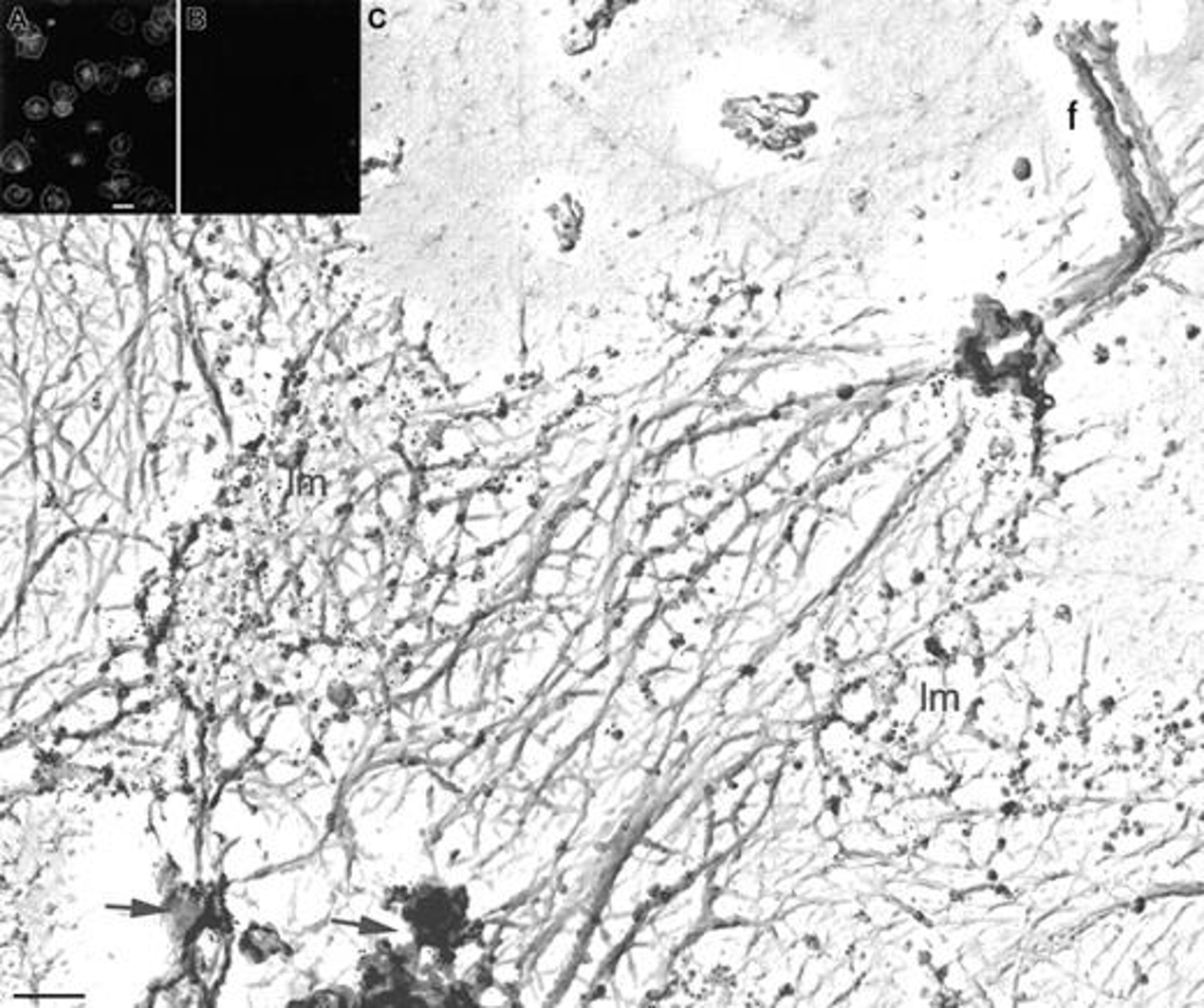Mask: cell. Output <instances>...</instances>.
I'll return each mask as SVG.
<instances>
[{
    "mask_svg": "<svg viewBox=\"0 0 1204 1008\" xmlns=\"http://www.w3.org/2000/svg\"><path fill=\"white\" fill-rule=\"evenodd\" d=\"M596 35L598 33L591 21H575L565 30V51L567 54H583V51H588L593 47Z\"/></svg>",
    "mask_w": 1204,
    "mask_h": 1008,
    "instance_id": "19",
    "label": "cell"
},
{
    "mask_svg": "<svg viewBox=\"0 0 1204 1008\" xmlns=\"http://www.w3.org/2000/svg\"><path fill=\"white\" fill-rule=\"evenodd\" d=\"M820 527V513L813 506H804L795 511V514L790 517V524H787V533L786 540L797 550L799 554H806L808 545H811L813 535H816Z\"/></svg>",
    "mask_w": 1204,
    "mask_h": 1008,
    "instance_id": "12",
    "label": "cell"
},
{
    "mask_svg": "<svg viewBox=\"0 0 1204 1008\" xmlns=\"http://www.w3.org/2000/svg\"><path fill=\"white\" fill-rule=\"evenodd\" d=\"M19 154H24V151H21V146H12V149L5 151V159L3 160L12 159V162H9V165H5V167H9V170H21L24 165H28V156H19Z\"/></svg>",
    "mask_w": 1204,
    "mask_h": 1008,
    "instance_id": "23",
    "label": "cell"
},
{
    "mask_svg": "<svg viewBox=\"0 0 1204 1008\" xmlns=\"http://www.w3.org/2000/svg\"><path fill=\"white\" fill-rule=\"evenodd\" d=\"M699 684V672H683L676 668L670 670H656L654 675L649 677V686H646V696L651 698V702L662 707V710H670L675 707L676 702H683L693 691L697 689Z\"/></svg>",
    "mask_w": 1204,
    "mask_h": 1008,
    "instance_id": "8",
    "label": "cell"
},
{
    "mask_svg": "<svg viewBox=\"0 0 1204 1008\" xmlns=\"http://www.w3.org/2000/svg\"><path fill=\"white\" fill-rule=\"evenodd\" d=\"M693 533V519L683 511L681 503L662 506L656 511L654 519L646 524L641 548L644 550H670L681 545Z\"/></svg>",
    "mask_w": 1204,
    "mask_h": 1008,
    "instance_id": "5",
    "label": "cell"
},
{
    "mask_svg": "<svg viewBox=\"0 0 1204 1008\" xmlns=\"http://www.w3.org/2000/svg\"><path fill=\"white\" fill-rule=\"evenodd\" d=\"M741 501H744L746 511H749L750 517L762 519L767 517V514L781 511L783 501H786V495L767 485L765 480H760V482H753V485H749V492L741 496Z\"/></svg>",
    "mask_w": 1204,
    "mask_h": 1008,
    "instance_id": "13",
    "label": "cell"
},
{
    "mask_svg": "<svg viewBox=\"0 0 1204 1008\" xmlns=\"http://www.w3.org/2000/svg\"><path fill=\"white\" fill-rule=\"evenodd\" d=\"M971 522L972 517L966 511H950L948 514H945L940 527L935 529V533H938V540H940V548L950 554L956 552V550L969 540V535L972 532Z\"/></svg>",
    "mask_w": 1204,
    "mask_h": 1008,
    "instance_id": "14",
    "label": "cell"
},
{
    "mask_svg": "<svg viewBox=\"0 0 1204 1008\" xmlns=\"http://www.w3.org/2000/svg\"><path fill=\"white\" fill-rule=\"evenodd\" d=\"M948 800L959 816L996 813L1010 802V779L990 775V772L969 776V779H956L948 791Z\"/></svg>",
    "mask_w": 1204,
    "mask_h": 1008,
    "instance_id": "1",
    "label": "cell"
},
{
    "mask_svg": "<svg viewBox=\"0 0 1204 1008\" xmlns=\"http://www.w3.org/2000/svg\"><path fill=\"white\" fill-rule=\"evenodd\" d=\"M887 895L894 897L906 911L919 913V916H938L952 905L954 895L940 886L929 884L922 879H908L906 874H897V879L887 884Z\"/></svg>",
    "mask_w": 1204,
    "mask_h": 1008,
    "instance_id": "4",
    "label": "cell"
},
{
    "mask_svg": "<svg viewBox=\"0 0 1204 1008\" xmlns=\"http://www.w3.org/2000/svg\"><path fill=\"white\" fill-rule=\"evenodd\" d=\"M966 818H969V828H966L964 844L971 865L987 868L1003 844V821H998L996 813H975Z\"/></svg>",
    "mask_w": 1204,
    "mask_h": 1008,
    "instance_id": "6",
    "label": "cell"
},
{
    "mask_svg": "<svg viewBox=\"0 0 1204 1008\" xmlns=\"http://www.w3.org/2000/svg\"><path fill=\"white\" fill-rule=\"evenodd\" d=\"M612 543H614L612 524L598 522V519H596V524L591 527V532L583 535V540L580 543V548H577V552H580V556H588V559H593V561H601V559H604V556L609 554V550H612Z\"/></svg>",
    "mask_w": 1204,
    "mask_h": 1008,
    "instance_id": "18",
    "label": "cell"
},
{
    "mask_svg": "<svg viewBox=\"0 0 1204 1008\" xmlns=\"http://www.w3.org/2000/svg\"><path fill=\"white\" fill-rule=\"evenodd\" d=\"M614 485H617V461L602 459L596 469L588 471L586 480H582L580 492H577V501L596 511L601 498L607 495Z\"/></svg>",
    "mask_w": 1204,
    "mask_h": 1008,
    "instance_id": "10",
    "label": "cell"
},
{
    "mask_svg": "<svg viewBox=\"0 0 1204 1008\" xmlns=\"http://www.w3.org/2000/svg\"><path fill=\"white\" fill-rule=\"evenodd\" d=\"M864 911L866 918L878 927H892L903 918H908L906 909L890 895H874L871 900H866Z\"/></svg>",
    "mask_w": 1204,
    "mask_h": 1008,
    "instance_id": "17",
    "label": "cell"
},
{
    "mask_svg": "<svg viewBox=\"0 0 1204 1008\" xmlns=\"http://www.w3.org/2000/svg\"><path fill=\"white\" fill-rule=\"evenodd\" d=\"M565 582H567V570L543 566V570L535 575L533 591L538 593V596H561V593H565Z\"/></svg>",
    "mask_w": 1204,
    "mask_h": 1008,
    "instance_id": "21",
    "label": "cell"
},
{
    "mask_svg": "<svg viewBox=\"0 0 1204 1008\" xmlns=\"http://www.w3.org/2000/svg\"><path fill=\"white\" fill-rule=\"evenodd\" d=\"M593 524H596V513H593V508L583 506V503H575V506L564 511V514L559 517V522H556L554 535H551V550H554V552H570V550H577L583 540V535L591 532Z\"/></svg>",
    "mask_w": 1204,
    "mask_h": 1008,
    "instance_id": "9",
    "label": "cell"
},
{
    "mask_svg": "<svg viewBox=\"0 0 1204 1008\" xmlns=\"http://www.w3.org/2000/svg\"><path fill=\"white\" fill-rule=\"evenodd\" d=\"M802 556L804 554H799L797 550L787 543V540L778 545L776 552L771 554L769 564H767L771 577H774L776 587H790L792 582L797 580L799 570H802Z\"/></svg>",
    "mask_w": 1204,
    "mask_h": 1008,
    "instance_id": "15",
    "label": "cell"
},
{
    "mask_svg": "<svg viewBox=\"0 0 1204 1008\" xmlns=\"http://www.w3.org/2000/svg\"><path fill=\"white\" fill-rule=\"evenodd\" d=\"M755 693H758V689H755L753 677L741 675L739 672L732 680V684L720 696V712L728 719L741 717V714H746L755 705Z\"/></svg>",
    "mask_w": 1204,
    "mask_h": 1008,
    "instance_id": "11",
    "label": "cell"
},
{
    "mask_svg": "<svg viewBox=\"0 0 1204 1008\" xmlns=\"http://www.w3.org/2000/svg\"><path fill=\"white\" fill-rule=\"evenodd\" d=\"M737 839H739L737 826H734L732 821H728V818H723V821H720L712 831V837H709V844H707L709 855L728 853V850L737 844Z\"/></svg>",
    "mask_w": 1204,
    "mask_h": 1008,
    "instance_id": "22",
    "label": "cell"
},
{
    "mask_svg": "<svg viewBox=\"0 0 1204 1008\" xmlns=\"http://www.w3.org/2000/svg\"><path fill=\"white\" fill-rule=\"evenodd\" d=\"M46 112H49V107H46L45 100H40V98H33L28 104H26V114H28L30 119L46 117Z\"/></svg>",
    "mask_w": 1204,
    "mask_h": 1008,
    "instance_id": "24",
    "label": "cell"
},
{
    "mask_svg": "<svg viewBox=\"0 0 1204 1008\" xmlns=\"http://www.w3.org/2000/svg\"><path fill=\"white\" fill-rule=\"evenodd\" d=\"M834 717L850 723L853 728H864L876 714L885 712V698L878 693L871 680H857L843 684L834 698Z\"/></svg>",
    "mask_w": 1204,
    "mask_h": 1008,
    "instance_id": "3",
    "label": "cell"
},
{
    "mask_svg": "<svg viewBox=\"0 0 1204 1008\" xmlns=\"http://www.w3.org/2000/svg\"><path fill=\"white\" fill-rule=\"evenodd\" d=\"M749 517L750 514L749 511H746L741 496H734L732 501H728L723 508H718V511L713 513L707 522H704V529L699 532L702 533L709 554H716L720 552V550L728 548L730 540H732L734 533H737L739 529L749 522Z\"/></svg>",
    "mask_w": 1204,
    "mask_h": 1008,
    "instance_id": "7",
    "label": "cell"
},
{
    "mask_svg": "<svg viewBox=\"0 0 1204 1008\" xmlns=\"http://www.w3.org/2000/svg\"><path fill=\"white\" fill-rule=\"evenodd\" d=\"M929 635H932L935 659L940 663H945L956 654L982 656L975 622H972V614L964 607H950V610L935 614L932 626H929Z\"/></svg>",
    "mask_w": 1204,
    "mask_h": 1008,
    "instance_id": "2",
    "label": "cell"
},
{
    "mask_svg": "<svg viewBox=\"0 0 1204 1008\" xmlns=\"http://www.w3.org/2000/svg\"><path fill=\"white\" fill-rule=\"evenodd\" d=\"M1070 886H1072V876H1068V879H1065V876L1064 879H1049L1045 881V884L1035 886V890L1030 892V895H1033L1030 897V906H1033L1035 911H1043V913L1056 909V906L1064 905L1065 897L1072 892Z\"/></svg>",
    "mask_w": 1204,
    "mask_h": 1008,
    "instance_id": "16",
    "label": "cell"
},
{
    "mask_svg": "<svg viewBox=\"0 0 1204 1008\" xmlns=\"http://www.w3.org/2000/svg\"><path fill=\"white\" fill-rule=\"evenodd\" d=\"M758 529H760V519H749V522H746L744 527L734 533V538L730 540L725 552L737 554V556H753L755 548H758Z\"/></svg>",
    "mask_w": 1204,
    "mask_h": 1008,
    "instance_id": "20",
    "label": "cell"
}]
</instances>
